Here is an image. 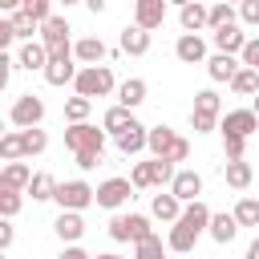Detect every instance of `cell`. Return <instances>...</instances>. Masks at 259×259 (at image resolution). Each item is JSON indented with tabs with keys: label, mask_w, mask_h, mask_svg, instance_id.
Wrapping results in <instances>:
<instances>
[{
	"label": "cell",
	"mask_w": 259,
	"mask_h": 259,
	"mask_svg": "<svg viewBox=\"0 0 259 259\" xmlns=\"http://www.w3.org/2000/svg\"><path fill=\"white\" fill-rule=\"evenodd\" d=\"M146 235H154V227H150V219L138 214V210L109 219V239H113V243H138V239H146Z\"/></svg>",
	"instance_id": "obj_4"
},
{
	"label": "cell",
	"mask_w": 259,
	"mask_h": 259,
	"mask_svg": "<svg viewBox=\"0 0 259 259\" xmlns=\"http://www.w3.org/2000/svg\"><path fill=\"white\" fill-rule=\"evenodd\" d=\"M69 20L65 16H49L45 24H40V40L49 45V57H61V53H73V45H69Z\"/></svg>",
	"instance_id": "obj_7"
},
{
	"label": "cell",
	"mask_w": 259,
	"mask_h": 259,
	"mask_svg": "<svg viewBox=\"0 0 259 259\" xmlns=\"http://www.w3.org/2000/svg\"><path fill=\"white\" fill-rule=\"evenodd\" d=\"M227 85H231V93H239V97H255V93H259V69H255V65H239V73H235Z\"/></svg>",
	"instance_id": "obj_24"
},
{
	"label": "cell",
	"mask_w": 259,
	"mask_h": 259,
	"mask_svg": "<svg viewBox=\"0 0 259 259\" xmlns=\"http://www.w3.org/2000/svg\"><path fill=\"white\" fill-rule=\"evenodd\" d=\"M219 24H235V4L231 0L210 4V28H219Z\"/></svg>",
	"instance_id": "obj_37"
},
{
	"label": "cell",
	"mask_w": 259,
	"mask_h": 259,
	"mask_svg": "<svg viewBox=\"0 0 259 259\" xmlns=\"http://www.w3.org/2000/svg\"><path fill=\"white\" fill-rule=\"evenodd\" d=\"M243 150H247V138L223 130V154H227V158H243Z\"/></svg>",
	"instance_id": "obj_41"
},
{
	"label": "cell",
	"mask_w": 259,
	"mask_h": 259,
	"mask_svg": "<svg viewBox=\"0 0 259 259\" xmlns=\"http://www.w3.org/2000/svg\"><path fill=\"white\" fill-rule=\"evenodd\" d=\"M20 202H24V198H20V190H12V186H0V214H4V219H12V214L20 210Z\"/></svg>",
	"instance_id": "obj_39"
},
{
	"label": "cell",
	"mask_w": 259,
	"mask_h": 259,
	"mask_svg": "<svg viewBox=\"0 0 259 259\" xmlns=\"http://www.w3.org/2000/svg\"><path fill=\"white\" fill-rule=\"evenodd\" d=\"M130 121H134V109H130V105H121V101H117V105H109V109H105V117H101V125H105L109 134H121Z\"/></svg>",
	"instance_id": "obj_29"
},
{
	"label": "cell",
	"mask_w": 259,
	"mask_h": 259,
	"mask_svg": "<svg viewBox=\"0 0 259 259\" xmlns=\"http://www.w3.org/2000/svg\"><path fill=\"white\" fill-rule=\"evenodd\" d=\"M53 202H57L61 210H85V206H93V202H97V186H89L85 178L57 182V194H53Z\"/></svg>",
	"instance_id": "obj_3"
},
{
	"label": "cell",
	"mask_w": 259,
	"mask_h": 259,
	"mask_svg": "<svg viewBox=\"0 0 259 259\" xmlns=\"http://www.w3.org/2000/svg\"><path fill=\"white\" fill-rule=\"evenodd\" d=\"M0 8L4 12H16V8H24V0H0Z\"/></svg>",
	"instance_id": "obj_50"
},
{
	"label": "cell",
	"mask_w": 259,
	"mask_h": 259,
	"mask_svg": "<svg viewBox=\"0 0 259 259\" xmlns=\"http://www.w3.org/2000/svg\"><path fill=\"white\" fill-rule=\"evenodd\" d=\"M28 194H32V202H49V198L57 194V178H53L49 170H36L32 182H28Z\"/></svg>",
	"instance_id": "obj_28"
},
{
	"label": "cell",
	"mask_w": 259,
	"mask_h": 259,
	"mask_svg": "<svg viewBox=\"0 0 259 259\" xmlns=\"http://www.w3.org/2000/svg\"><path fill=\"white\" fill-rule=\"evenodd\" d=\"M178 24H182V32H202V28H210V8L202 0H190L178 8Z\"/></svg>",
	"instance_id": "obj_12"
},
{
	"label": "cell",
	"mask_w": 259,
	"mask_h": 259,
	"mask_svg": "<svg viewBox=\"0 0 259 259\" xmlns=\"http://www.w3.org/2000/svg\"><path fill=\"white\" fill-rule=\"evenodd\" d=\"M53 231H57L61 243H77V239L85 235V219H81V210H61L57 223H53Z\"/></svg>",
	"instance_id": "obj_19"
},
{
	"label": "cell",
	"mask_w": 259,
	"mask_h": 259,
	"mask_svg": "<svg viewBox=\"0 0 259 259\" xmlns=\"http://www.w3.org/2000/svg\"><path fill=\"white\" fill-rule=\"evenodd\" d=\"M182 206H186V202H182L174 190H162V194H154V198H150V214H154V219H162V223H174V219L182 214Z\"/></svg>",
	"instance_id": "obj_18"
},
{
	"label": "cell",
	"mask_w": 259,
	"mask_h": 259,
	"mask_svg": "<svg viewBox=\"0 0 259 259\" xmlns=\"http://www.w3.org/2000/svg\"><path fill=\"white\" fill-rule=\"evenodd\" d=\"M61 4H65V8H69V4H81V0H61Z\"/></svg>",
	"instance_id": "obj_53"
},
{
	"label": "cell",
	"mask_w": 259,
	"mask_h": 259,
	"mask_svg": "<svg viewBox=\"0 0 259 259\" xmlns=\"http://www.w3.org/2000/svg\"><path fill=\"white\" fill-rule=\"evenodd\" d=\"M239 57H243V65H255V69H259V40H247Z\"/></svg>",
	"instance_id": "obj_46"
},
{
	"label": "cell",
	"mask_w": 259,
	"mask_h": 259,
	"mask_svg": "<svg viewBox=\"0 0 259 259\" xmlns=\"http://www.w3.org/2000/svg\"><path fill=\"white\" fill-rule=\"evenodd\" d=\"M194 109H202V113H223V101H219L214 89H202V93H194Z\"/></svg>",
	"instance_id": "obj_40"
},
{
	"label": "cell",
	"mask_w": 259,
	"mask_h": 259,
	"mask_svg": "<svg viewBox=\"0 0 259 259\" xmlns=\"http://www.w3.org/2000/svg\"><path fill=\"white\" fill-rule=\"evenodd\" d=\"M113 138H117V150H121L125 158H134V154L146 150V142H150V125H142V121L134 117V121H130L121 134H113Z\"/></svg>",
	"instance_id": "obj_9"
},
{
	"label": "cell",
	"mask_w": 259,
	"mask_h": 259,
	"mask_svg": "<svg viewBox=\"0 0 259 259\" xmlns=\"http://www.w3.org/2000/svg\"><path fill=\"white\" fill-rule=\"evenodd\" d=\"M117 101L130 105V109H138V105L146 101V81H142V77H125V81L117 85Z\"/></svg>",
	"instance_id": "obj_26"
},
{
	"label": "cell",
	"mask_w": 259,
	"mask_h": 259,
	"mask_svg": "<svg viewBox=\"0 0 259 259\" xmlns=\"http://www.w3.org/2000/svg\"><path fill=\"white\" fill-rule=\"evenodd\" d=\"M170 190H174L182 202H194V198L202 194V174H198V170H178L174 182H170Z\"/></svg>",
	"instance_id": "obj_20"
},
{
	"label": "cell",
	"mask_w": 259,
	"mask_h": 259,
	"mask_svg": "<svg viewBox=\"0 0 259 259\" xmlns=\"http://www.w3.org/2000/svg\"><path fill=\"white\" fill-rule=\"evenodd\" d=\"M235 219H239V227H259V198H239Z\"/></svg>",
	"instance_id": "obj_35"
},
{
	"label": "cell",
	"mask_w": 259,
	"mask_h": 259,
	"mask_svg": "<svg viewBox=\"0 0 259 259\" xmlns=\"http://www.w3.org/2000/svg\"><path fill=\"white\" fill-rule=\"evenodd\" d=\"M12 40H16V28H12V20H4V24H0V45L8 49Z\"/></svg>",
	"instance_id": "obj_47"
},
{
	"label": "cell",
	"mask_w": 259,
	"mask_h": 259,
	"mask_svg": "<svg viewBox=\"0 0 259 259\" xmlns=\"http://www.w3.org/2000/svg\"><path fill=\"white\" fill-rule=\"evenodd\" d=\"M101 154H105V150H77V154H73V158H77V170H93V166L101 162Z\"/></svg>",
	"instance_id": "obj_45"
},
{
	"label": "cell",
	"mask_w": 259,
	"mask_h": 259,
	"mask_svg": "<svg viewBox=\"0 0 259 259\" xmlns=\"http://www.w3.org/2000/svg\"><path fill=\"white\" fill-rule=\"evenodd\" d=\"M251 178H255L251 162H243V158H227V186L247 190V186H251Z\"/></svg>",
	"instance_id": "obj_27"
},
{
	"label": "cell",
	"mask_w": 259,
	"mask_h": 259,
	"mask_svg": "<svg viewBox=\"0 0 259 259\" xmlns=\"http://www.w3.org/2000/svg\"><path fill=\"white\" fill-rule=\"evenodd\" d=\"M40 117H45V101L36 97V93H20L16 101H12V109H8V121L12 125H40Z\"/></svg>",
	"instance_id": "obj_8"
},
{
	"label": "cell",
	"mask_w": 259,
	"mask_h": 259,
	"mask_svg": "<svg viewBox=\"0 0 259 259\" xmlns=\"http://www.w3.org/2000/svg\"><path fill=\"white\" fill-rule=\"evenodd\" d=\"M130 182H134L138 190H150V186H154V174H150V162H138V166L130 170Z\"/></svg>",
	"instance_id": "obj_42"
},
{
	"label": "cell",
	"mask_w": 259,
	"mask_h": 259,
	"mask_svg": "<svg viewBox=\"0 0 259 259\" xmlns=\"http://www.w3.org/2000/svg\"><path fill=\"white\" fill-rule=\"evenodd\" d=\"M105 53H109V49H105V40H101V36H81V40L73 45V57H77L81 65H101V61H105Z\"/></svg>",
	"instance_id": "obj_21"
},
{
	"label": "cell",
	"mask_w": 259,
	"mask_h": 259,
	"mask_svg": "<svg viewBox=\"0 0 259 259\" xmlns=\"http://www.w3.org/2000/svg\"><path fill=\"white\" fill-rule=\"evenodd\" d=\"M73 89L85 93V97H109L117 85H113V73L109 65H81L77 77H73Z\"/></svg>",
	"instance_id": "obj_2"
},
{
	"label": "cell",
	"mask_w": 259,
	"mask_h": 259,
	"mask_svg": "<svg viewBox=\"0 0 259 259\" xmlns=\"http://www.w3.org/2000/svg\"><path fill=\"white\" fill-rule=\"evenodd\" d=\"M73 61H77L73 53L49 57V65H45V81H49V85H69V81L77 77V65H73Z\"/></svg>",
	"instance_id": "obj_14"
},
{
	"label": "cell",
	"mask_w": 259,
	"mask_h": 259,
	"mask_svg": "<svg viewBox=\"0 0 259 259\" xmlns=\"http://www.w3.org/2000/svg\"><path fill=\"white\" fill-rule=\"evenodd\" d=\"M89 109H93V97L77 93V97H69V101H65V121H85V117H89Z\"/></svg>",
	"instance_id": "obj_33"
},
{
	"label": "cell",
	"mask_w": 259,
	"mask_h": 259,
	"mask_svg": "<svg viewBox=\"0 0 259 259\" xmlns=\"http://www.w3.org/2000/svg\"><path fill=\"white\" fill-rule=\"evenodd\" d=\"M251 101H255V105H251V109H255V113H259V93H255V97H251Z\"/></svg>",
	"instance_id": "obj_52"
},
{
	"label": "cell",
	"mask_w": 259,
	"mask_h": 259,
	"mask_svg": "<svg viewBox=\"0 0 259 259\" xmlns=\"http://www.w3.org/2000/svg\"><path fill=\"white\" fill-rule=\"evenodd\" d=\"M121 53H130V57H146V53H150V28H142L138 20L125 24V28H121Z\"/></svg>",
	"instance_id": "obj_16"
},
{
	"label": "cell",
	"mask_w": 259,
	"mask_h": 259,
	"mask_svg": "<svg viewBox=\"0 0 259 259\" xmlns=\"http://www.w3.org/2000/svg\"><path fill=\"white\" fill-rule=\"evenodd\" d=\"M206 235H210L214 243H223V247H227V243L239 235V219H235V210H231V214H227V210H223V214H210V227H206Z\"/></svg>",
	"instance_id": "obj_22"
},
{
	"label": "cell",
	"mask_w": 259,
	"mask_h": 259,
	"mask_svg": "<svg viewBox=\"0 0 259 259\" xmlns=\"http://www.w3.org/2000/svg\"><path fill=\"white\" fill-rule=\"evenodd\" d=\"M105 125L97 130L93 121H69V130H65V146L77 154V150H105Z\"/></svg>",
	"instance_id": "obj_5"
},
{
	"label": "cell",
	"mask_w": 259,
	"mask_h": 259,
	"mask_svg": "<svg viewBox=\"0 0 259 259\" xmlns=\"http://www.w3.org/2000/svg\"><path fill=\"white\" fill-rule=\"evenodd\" d=\"M162 251H166V247H162V239H158V235H146V239H138V243H134V255H138V259H158Z\"/></svg>",
	"instance_id": "obj_36"
},
{
	"label": "cell",
	"mask_w": 259,
	"mask_h": 259,
	"mask_svg": "<svg viewBox=\"0 0 259 259\" xmlns=\"http://www.w3.org/2000/svg\"><path fill=\"white\" fill-rule=\"evenodd\" d=\"M206 73H210V81H231L235 73H239V61H235V53H214V57H206Z\"/></svg>",
	"instance_id": "obj_23"
},
{
	"label": "cell",
	"mask_w": 259,
	"mask_h": 259,
	"mask_svg": "<svg viewBox=\"0 0 259 259\" xmlns=\"http://www.w3.org/2000/svg\"><path fill=\"white\" fill-rule=\"evenodd\" d=\"M190 130H194V134H210V130H219V113L190 109Z\"/></svg>",
	"instance_id": "obj_38"
},
{
	"label": "cell",
	"mask_w": 259,
	"mask_h": 259,
	"mask_svg": "<svg viewBox=\"0 0 259 259\" xmlns=\"http://www.w3.org/2000/svg\"><path fill=\"white\" fill-rule=\"evenodd\" d=\"M65 259H85V247H81V239H77V243H65Z\"/></svg>",
	"instance_id": "obj_49"
},
{
	"label": "cell",
	"mask_w": 259,
	"mask_h": 259,
	"mask_svg": "<svg viewBox=\"0 0 259 259\" xmlns=\"http://www.w3.org/2000/svg\"><path fill=\"white\" fill-rule=\"evenodd\" d=\"M166 4H170V0H134V20L154 32V28H162V20H166Z\"/></svg>",
	"instance_id": "obj_13"
},
{
	"label": "cell",
	"mask_w": 259,
	"mask_h": 259,
	"mask_svg": "<svg viewBox=\"0 0 259 259\" xmlns=\"http://www.w3.org/2000/svg\"><path fill=\"white\" fill-rule=\"evenodd\" d=\"M206 227H210V206H206L202 198H194V202H186V206H182V214L174 219L166 247H170V251H178V255H186V251H194L198 235H206Z\"/></svg>",
	"instance_id": "obj_1"
},
{
	"label": "cell",
	"mask_w": 259,
	"mask_h": 259,
	"mask_svg": "<svg viewBox=\"0 0 259 259\" xmlns=\"http://www.w3.org/2000/svg\"><path fill=\"white\" fill-rule=\"evenodd\" d=\"M28 182H32V170H28L20 158H12V162L0 170V186H12V190H28Z\"/></svg>",
	"instance_id": "obj_25"
},
{
	"label": "cell",
	"mask_w": 259,
	"mask_h": 259,
	"mask_svg": "<svg viewBox=\"0 0 259 259\" xmlns=\"http://www.w3.org/2000/svg\"><path fill=\"white\" fill-rule=\"evenodd\" d=\"M134 182L130 178H105L101 186H97V206L101 210H117V206H125L130 198H134Z\"/></svg>",
	"instance_id": "obj_6"
},
{
	"label": "cell",
	"mask_w": 259,
	"mask_h": 259,
	"mask_svg": "<svg viewBox=\"0 0 259 259\" xmlns=\"http://www.w3.org/2000/svg\"><path fill=\"white\" fill-rule=\"evenodd\" d=\"M219 130L251 138V134L259 130V113H255V109H231V113H223V117H219Z\"/></svg>",
	"instance_id": "obj_11"
},
{
	"label": "cell",
	"mask_w": 259,
	"mask_h": 259,
	"mask_svg": "<svg viewBox=\"0 0 259 259\" xmlns=\"http://www.w3.org/2000/svg\"><path fill=\"white\" fill-rule=\"evenodd\" d=\"M0 158H4V162L24 158V134H20V125H16V130H8V134L0 138Z\"/></svg>",
	"instance_id": "obj_32"
},
{
	"label": "cell",
	"mask_w": 259,
	"mask_h": 259,
	"mask_svg": "<svg viewBox=\"0 0 259 259\" xmlns=\"http://www.w3.org/2000/svg\"><path fill=\"white\" fill-rule=\"evenodd\" d=\"M174 57H178L182 65H202V61H206V40H202L198 32H182V36L174 40Z\"/></svg>",
	"instance_id": "obj_10"
},
{
	"label": "cell",
	"mask_w": 259,
	"mask_h": 259,
	"mask_svg": "<svg viewBox=\"0 0 259 259\" xmlns=\"http://www.w3.org/2000/svg\"><path fill=\"white\" fill-rule=\"evenodd\" d=\"M174 138H178V134H174L170 125H154V130H150V142H146V150H150V154H166Z\"/></svg>",
	"instance_id": "obj_34"
},
{
	"label": "cell",
	"mask_w": 259,
	"mask_h": 259,
	"mask_svg": "<svg viewBox=\"0 0 259 259\" xmlns=\"http://www.w3.org/2000/svg\"><path fill=\"white\" fill-rule=\"evenodd\" d=\"M162 158H170V162H186V158H190V142H186V138H174L170 150H166Z\"/></svg>",
	"instance_id": "obj_44"
},
{
	"label": "cell",
	"mask_w": 259,
	"mask_h": 259,
	"mask_svg": "<svg viewBox=\"0 0 259 259\" xmlns=\"http://www.w3.org/2000/svg\"><path fill=\"white\" fill-rule=\"evenodd\" d=\"M210 40H214V49H223V53H243V45H247L239 20H235V24H219V28H210Z\"/></svg>",
	"instance_id": "obj_15"
},
{
	"label": "cell",
	"mask_w": 259,
	"mask_h": 259,
	"mask_svg": "<svg viewBox=\"0 0 259 259\" xmlns=\"http://www.w3.org/2000/svg\"><path fill=\"white\" fill-rule=\"evenodd\" d=\"M231 4H239V0H231Z\"/></svg>",
	"instance_id": "obj_55"
},
{
	"label": "cell",
	"mask_w": 259,
	"mask_h": 259,
	"mask_svg": "<svg viewBox=\"0 0 259 259\" xmlns=\"http://www.w3.org/2000/svg\"><path fill=\"white\" fill-rule=\"evenodd\" d=\"M247 259H259V239H251V247H247Z\"/></svg>",
	"instance_id": "obj_51"
},
{
	"label": "cell",
	"mask_w": 259,
	"mask_h": 259,
	"mask_svg": "<svg viewBox=\"0 0 259 259\" xmlns=\"http://www.w3.org/2000/svg\"><path fill=\"white\" fill-rule=\"evenodd\" d=\"M239 20L259 28V0H239Z\"/></svg>",
	"instance_id": "obj_43"
},
{
	"label": "cell",
	"mask_w": 259,
	"mask_h": 259,
	"mask_svg": "<svg viewBox=\"0 0 259 259\" xmlns=\"http://www.w3.org/2000/svg\"><path fill=\"white\" fill-rule=\"evenodd\" d=\"M170 4H178V8H182V4H190V0H170Z\"/></svg>",
	"instance_id": "obj_54"
},
{
	"label": "cell",
	"mask_w": 259,
	"mask_h": 259,
	"mask_svg": "<svg viewBox=\"0 0 259 259\" xmlns=\"http://www.w3.org/2000/svg\"><path fill=\"white\" fill-rule=\"evenodd\" d=\"M8 20H12V28H16V36H20V40H32V32L40 28V20H36V16L28 12V8H16V12L8 16Z\"/></svg>",
	"instance_id": "obj_31"
},
{
	"label": "cell",
	"mask_w": 259,
	"mask_h": 259,
	"mask_svg": "<svg viewBox=\"0 0 259 259\" xmlns=\"http://www.w3.org/2000/svg\"><path fill=\"white\" fill-rule=\"evenodd\" d=\"M12 247V227H8V219L0 223V251H8Z\"/></svg>",
	"instance_id": "obj_48"
},
{
	"label": "cell",
	"mask_w": 259,
	"mask_h": 259,
	"mask_svg": "<svg viewBox=\"0 0 259 259\" xmlns=\"http://www.w3.org/2000/svg\"><path fill=\"white\" fill-rule=\"evenodd\" d=\"M16 61H20V69H28V73H45V65H49V45L45 40H24L20 45V53H16Z\"/></svg>",
	"instance_id": "obj_17"
},
{
	"label": "cell",
	"mask_w": 259,
	"mask_h": 259,
	"mask_svg": "<svg viewBox=\"0 0 259 259\" xmlns=\"http://www.w3.org/2000/svg\"><path fill=\"white\" fill-rule=\"evenodd\" d=\"M20 134H24V158H36V154L49 150V134H45L40 125H24Z\"/></svg>",
	"instance_id": "obj_30"
}]
</instances>
